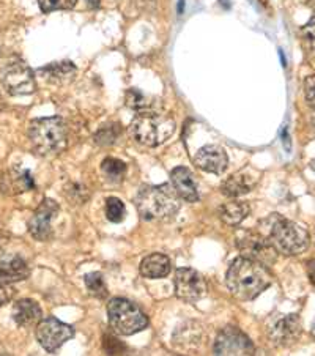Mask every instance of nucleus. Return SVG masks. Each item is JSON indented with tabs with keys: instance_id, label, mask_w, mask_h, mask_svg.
Here are the masks:
<instances>
[{
	"instance_id": "nucleus-1",
	"label": "nucleus",
	"mask_w": 315,
	"mask_h": 356,
	"mask_svg": "<svg viewBox=\"0 0 315 356\" xmlns=\"http://www.w3.org/2000/svg\"><path fill=\"white\" fill-rule=\"evenodd\" d=\"M273 276L265 265L246 257L232 262L227 271V287L236 300L251 301L271 286Z\"/></svg>"
},
{
	"instance_id": "nucleus-4",
	"label": "nucleus",
	"mask_w": 315,
	"mask_h": 356,
	"mask_svg": "<svg viewBox=\"0 0 315 356\" xmlns=\"http://www.w3.org/2000/svg\"><path fill=\"white\" fill-rule=\"evenodd\" d=\"M29 139L38 155H58L68 145L67 124L60 117L37 118L29 124Z\"/></svg>"
},
{
	"instance_id": "nucleus-9",
	"label": "nucleus",
	"mask_w": 315,
	"mask_h": 356,
	"mask_svg": "<svg viewBox=\"0 0 315 356\" xmlns=\"http://www.w3.org/2000/svg\"><path fill=\"white\" fill-rule=\"evenodd\" d=\"M74 336L73 326L60 322L54 317L41 318L37 326V339L46 352L54 353L65 342Z\"/></svg>"
},
{
	"instance_id": "nucleus-28",
	"label": "nucleus",
	"mask_w": 315,
	"mask_h": 356,
	"mask_svg": "<svg viewBox=\"0 0 315 356\" xmlns=\"http://www.w3.org/2000/svg\"><path fill=\"white\" fill-rule=\"evenodd\" d=\"M127 216V209H124L123 202L117 197H109L106 200V218L111 222H122Z\"/></svg>"
},
{
	"instance_id": "nucleus-15",
	"label": "nucleus",
	"mask_w": 315,
	"mask_h": 356,
	"mask_svg": "<svg viewBox=\"0 0 315 356\" xmlns=\"http://www.w3.org/2000/svg\"><path fill=\"white\" fill-rule=\"evenodd\" d=\"M194 164L202 170L210 172V174L221 175L223 172L227 169L229 158L223 147L205 145V147H202L197 153H195Z\"/></svg>"
},
{
	"instance_id": "nucleus-2",
	"label": "nucleus",
	"mask_w": 315,
	"mask_h": 356,
	"mask_svg": "<svg viewBox=\"0 0 315 356\" xmlns=\"http://www.w3.org/2000/svg\"><path fill=\"white\" fill-rule=\"evenodd\" d=\"M180 200L172 183H163L159 186H142L136 194L134 204L139 215L147 221H163L177 215Z\"/></svg>"
},
{
	"instance_id": "nucleus-11",
	"label": "nucleus",
	"mask_w": 315,
	"mask_h": 356,
	"mask_svg": "<svg viewBox=\"0 0 315 356\" xmlns=\"http://www.w3.org/2000/svg\"><path fill=\"white\" fill-rule=\"evenodd\" d=\"M58 211H60V209H58L57 202L52 199H45L41 202V205L33 213V216L27 224L29 232H31L35 240L47 241L52 238V232H54L52 222H54Z\"/></svg>"
},
{
	"instance_id": "nucleus-37",
	"label": "nucleus",
	"mask_w": 315,
	"mask_h": 356,
	"mask_svg": "<svg viewBox=\"0 0 315 356\" xmlns=\"http://www.w3.org/2000/svg\"><path fill=\"white\" fill-rule=\"evenodd\" d=\"M3 108H5V101H3V98H2V95H0V112L3 111Z\"/></svg>"
},
{
	"instance_id": "nucleus-34",
	"label": "nucleus",
	"mask_w": 315,
	"mask_h": 356,
	"mask_svg": "<svg viewBox=\"0 0 315 356\" xmlns=\"http://www.w3.org/2000/svg\"><path fill=\"white\" fill-rule=\"evenodd\" d=\"M8 241H10V235L5 232L3 229H0V256L3 254V248L7 246Z\"/></svg>"
},
{
	"instance_id": "nucleus-29",
	"label": "nucleus",
	"mask_w": 315,
	"mask_h": 356,
	"mask_svg": "<svg viewBox=\"0 0 315 356\" xmlns=\"http://www.w3.org/2000/svg\"><path fill=\"white\" fill-rule=\"evenodd\" d=\"M77 0H38V5L43 13H51L57 10H73Z\"/></svg>"
},
{
	"instance_id": "nucleus-35",
	"label": "nucleus",
	"mask_w": 315,
	"mask_h": 356,
	"mask_svg": "<svg viewBox=\"0 0 315 356\" xmlns=\"http://www.w3.org/2000/svg\"><path fill=\"white\" fill-rule=\"evenodd\" d=\"M90 8H98L99 7V0H86Z\"/></svg>"
},
{
	"instance_id": "nucleus-20",
	"label": "nucleus",
	"mask_w": 315,
	"mask_h": 356,
	"mask_svg": "<svg viewBox=\"0 0 315 356\" xmlns=\"http://www.w3.org/2000/svg\"><path fill=\"white\" fill-rule=\"evenodd\" d=\"M170 273V260L164 254H150L140 264V275L147 279H163Z\"/></svg>"
},
{
	"instance_id": "nucleus-18",
	"label": "nucleus",
	"mask_w": 315,
	"mask_h": 356,
	"mask_svg": "<svg viewBox=\"0 0 315 356\" xmlns=\"http://www.w3.org/2000/svg\"><path fill=\"white\" fill-rule=\"evenodd\" d=\"M255 185H257V175L246 169L230 175L221 185V193L227 197H239V195L251 193Z\"/></svg>"
},
{
	"instance_id": "nucleus-22",
	"label": "nucleus",
	"mask_w": 315,
	"mask_h": 356,
	"mask_svg": "<svg viewBox=\"0 0 315 356\" xmlns=\"http://www.w3.org/2000/svg\"><path fill=\"white\" fill-rule=\"evenodd\" d=\"M38 73L45 74L46 79L56 82V84H63V82H68L74 78L76 67L71 62L52 63L47 65L46 68H41Z\"/></svg>"
},
{
	"instance_id": "nucleus-38",
	"label": "nucleus",
	"mask_w": 315,
	"mask_h": 356,
	"mask_svg": "<svg viewBox=\"0 0 315 356\" xmlns=\"http://www.w3.org/2000/svg\"><path fill=\"white\" fill-rule=\"evenodd\" d=\"M311 169L315 172V159H314V161L311 163Z\"/></svg>"
},
{
	"instance_id": "nucleus-26",
	"label": "nucleus",
	"mask_w": 315,
	"mask_h": 356,
	"mask_svg": "<svg viewBox=\"0 0 315 356\" xmlns=\"http://www.w3.org/2000/svg\"><path fill=\"white\" fill-rule=\"evenodd\" d=\"M84 282L87 286L88 293L95 296V298L103 300L108 296V287H106V282L101 273H88V275H86L84 277Z\"/></svg>"
},
{
	"instance_id": "nucleus-31",
	"label": "nucleus",
	"mask_w": 315,
	"mask_h": 356,
	"mask_svg": "<svg viewBox=\"0 0 315 356\" xmlns=\"http://www.w3.org/2000/svg\"><path fill=\"white\" fill-rule=\"evenodd\" d=\"M103 346H104L106 352L111 355H118V353H122V350H123V343L118 342L115 337H112V336H104Z\"/></svg>"
},
{
	"instance_id": "nucleus-23",
	"label": "nucleus",
	"mask_w": 315,
	"mask_h": 356,
	"mask_svg": "<svg viewBox=\"0 0 315 356\" xmlns=\"http://www.w3.org/2000/svg\"><path fill=\"white\" fill-rule=\"evenodd\" d=\"M101 172L109 181L118 183L123 180L124 174H127V164L117 158H106L101 164Z\"/></svg>"
},
{
	"instance_id": "nucleus-19",
	"label": "nucleus",
	"mask_w": 315,
	"mask_h": 356,
	"mask_svg": "<svg viewBox=\"0 0 315 356\" xmlns=\"http://www.w3.org/2000/svg\"><path fill=\"white\" fill-rule=\"evenodd\" d=\"M13 318L17 325L21 326H32L38 325L43 318V311L38 306L37 301L33 300H19L13 306Z\"/></svg>"
},
{
	"instance_id": "nucleus-14",
	"label": "nucleus",
	"mask_w": 315,
	"mask_h": 356,
	"mask_svg": "<svg viewBox=\"0 0 315 356\" xmlns=\"http://www.w3.org/2000/svg\"><path fill=\"white\" fill-rule=\"evenodd\" d=\"M0 189L7 195H17L32 191V189H35L32 172L26 168H21V165H15V168L8 169L0 177Z\"/></svg>"
},
{
	"instance_id": "nucleus-39",
	"label": "nucleus",
	"mask_w": 315,
	"mask_h": 356,
	"mask_svg": "<svg viewBox=\"0 0 315 356\" xmlns=\"http://www.w3.org/2000/svg\"><path fill=\"white\" fill-rule=\"evenodd\" d=\"M312 334L315 336V322H314V325H312Z\"/></svg>"
},
{
	"instance_id": "nucleus-32",
	"label": "nucleus",
	"mask_w": 315,
	"mask_h": 356,
	"mask_svg": "<svg viewBox=\"0 0 315 356\" xmlns=\"http://www.w3.org/2000/svg\"><path fill=\"white\" fill-rule=\"evenodd\" d=\"M305 97L309 104H315V76H307L305 81Z\"/></svg>"
},
{
	"instance_id": "nucleus-13",
	"label": "nucleus",
	"mask_w": 315,
	"mask_h": 356,
	"mask_svg": "<svg viewBox=\"0 0 315 356\" xmlns=\"http://www.w3.org/2000/svg\"><path fill=\"white\" fill-rule=\"evenodd\" d=\"M301 320L296 314L282 316L268 326V337L276 347H290L300 339L301 336Z\"/></svg>"
},
{
	"instance_id": "nucleus-27",
	"label": "nucleus",
	"mask_w": 315,
	"mask_h": 356,
	"mask_svg": "<svg viewBox=\"0 0 315 356\" xmlns=\"http://www.w3.org/2000/svg\"><path fill=\"white\" fill-rule=\"evenodd\" d=\"M65 195L70 202H74V204H86V202L90 199V189L82 183H70V185L65 188Z\"/></svg>"
},
{
	"instance_id": "nucleus-8",
	"label": "nucleus",
	"mask_w": 315,
	"mask_h": 356,
	"mask_svg": "<svg viewBox=\"0 0 315 356\" xmlns=\"http://www.w3.org/2000/svg\"><path fill=\"white\" fill-rule=\"evenodd\" d=\"M241 257H246L265 266L273 265L277 260V251L264 234L246 232L236 241Z\"/></svg>"
},
{
	"instance_id": "nucleus-12",
	"label": "nucleus",
	"mask_w": 315,
	"mask_h": 356,
	"mask_svg": "<svg viewBox=\"0 0 315 356\" xmlns=\"http://www.w3.org/2000/svg\"><path fill=\"white\" fill-rule=\"evenodd\" d=\"M207 292L205 279L193 268H178L175 273V293L185 302L199 301Z\"/></svg>"
},
{
	"instance_id": "nucleus-17",
	"label": "nucleus",
	"mask_w": 315,
	"mask_h": 356,
	"mask_svg": "<svg viewBox=\"0 0 315 356\" xmlns=\"http://www.w3.org/2000/svg\"><path fill=\"white\" fill-rule=\"evenodd\" d=\"M170 183L175 188L177 194L180 199L186 202H197L199 200V189L197 183L194 180L191 170L186 168H175L170 174Z\"/></svg>"
},
{
	"instance_id": "nucleus-21",
	"label": "nucleus",
	"mask_w": 315,
	"mask_h": 356,
	"mask_svg": "<svg viewBox=\"0 0 315 356\" xmlns=\"http://www.w3.org/2000/svg\"><path fill=\"white\" fill-rule=\"evenodd\" d=\"M249 213H251V207L246 202L232 200L219 209V218L227 225H239L249 216Z\"/></svg>"
},
{
	"instance_id": "nucleus-7",
	"label": "nucleus",
	"mask_w": 315,
	"mask_h": 356,
	"mask_svg": "<svg viewBox=\"0 0 315 356\" xmlns=\"http://www.w3.org/2000/svg\"><path fill=\"white\" fill-rule=\"evenodd\" d=\"M0 82L5 90L13 97H22L35 92L33 71L21 58H11L0 70Z\"/></svg>"
},
{
	"instance_id": "nucleus-3",
	"label": "nucleus",
	"mask_w": 315,
	"mask_h": 356,
	"mask_svg": "<svg viewBox=\"0 0 315 356\" xmlns=\"http://www.w3.org/2000/svg\"><path fill=\"white\" fill-rule=\"evenodd\" d=\"M268 227L266 232V238L277 251V254H284V256H298V254L305 252L309 248V234L302 225L296 224L293 221H289L279 215H271L261 221Z\"/></svg>"
},
{
	"instance_id": "nucleus-16",
	"label": "nucleus",
	"mask_w": 315,
	"mask_h": 356,
	"mask_svg": "<svg viewBox=\"0 0 315 356\" xmlns=\"http://www.w3.org/2000/svg\"><path fill=\"white\" fill-rule=\"evenodd\" d=\"M29 275V265L19 256H0V289L24 281Z\"/></svg>"
},
{
	"instance_id": "nucleus-33",
	"label": "nucleus",
	"mask_w": 315,
	"mask_h": 356,
	"mask_svg": "<svg viewBox=\"0 0 315 356\" xmlns=\"http://www.w3.org/2000/svg\"><path fill=\"white\" fill-rule=\"evenodd\" d=\"M307 276H309V281H311V284L315 287V259L309 260L307 262Z\"/></svg>"
},
{
	"instance_id": "nucleus-24",
	"label": "nucleus",
	"mask_w": 315,
	"mask_h": 356,
	"mask_svg": "<svg viewBox=\"0 0 315 356\" xmlns=\"http://www.w3.org/2000/svg\"><path fill=\"white\" fill-rule=\"evenodd\" d=\"M124 101H127V106L131 109H134L136 112H147V111H158L156 106H154L150 99H148L144 93L136 90V88H131V90L127 92V97H124Z\"/></svg>"
},
{
	"instance_id": "nucleus-25",
	"label": "nucleus",
	"mask_w": 315,
	"mask_h": 356,
	"mask_svg": "<svg viewBox=\"0 0 315 356\" xmlns=\"http://www.w3.org/2000/svg\"><path fill=\"white\" fill-rule=\"evenodd\" d=\"M120 133H122L120 124H117V123L104 124V127H101L98 131L95 133V136H93L95 144H98L101 147H108V145L115 144L117 139L120 138Z\"/></svg>"
},
{
	"instance_id": "nucleus-10",
	"label": "nucleus",
	"mask_w": 315,
	"mask_h": 356,
	"mask_svg": "<svg viewBox=\"0 0 315 356\" xmlns=\"http://www.w3.org/2000/svg\"><path fill=\"white\" fill-rule=\"evenodd\" d=\"M215 355H254V346L249 337L236 326H227L218 334L215 341Z\"/></svg>"
},
{
	"instance_id": "nucleus-5",
	"label": "nucleus",
	"mask_w": 315,
	"mask_h": 356,
	"mask_svg": "<svg viewBox=\"0 0 315 356\" xmlns=\"http://www.w3.org/2000/svg\"><path fill=\"white\" fill-rule=\"evenodd\" d=\"M129 136L145 147H158L164 144L175 133L174 118L161 114L159 111L138 112L129 128Z\"/></svg>"
},
{
	"instance_id": "nucleus-30",
	"label": "nucleus",
	"mask_w": 315,
	"mask_h": 356,
	"mask_svg": "<svg viewBox=\"0 0 315 356\" xmlns=\"http://www.w3.org/2000/svg\"><path fill=\"white\" fill-rule=\"evenodd\" d=\"M301 33H302V37H305V40L307 41L309 47H311V49L315 52V15H312L306 26L301 29Z\"/></svg>"
},
{
	"instance_id": "nucleus-6",
	"label": "nucleus",
	"mask_w": 315,
	"mask_h": 356,
	"mask_svg": "<svg viewBox=\"0 0 315 356\" xmlns=\"http://www.w3.org/2000/svg\"><path fill=\"white\" fill-rule=\"evenodd\" d=\"M111 328L120 336H133L148 326V318L138 305L124 298H112L108 302Z\"/></svg>"
},
{
	"instance_id": "nucleus-36",
	"label": "nucleus",
	"mask_w": 315,
	"mask_h": 356,
	"mask_svg": "<svg viewBox=\"0 0 315 356\" xmlns=\"http://www.w3.org/2000/svg\"><path fill=\"white\" fill-rule=\"evenodd\" d=\"M183 8H185V0H180V2H178V15L183 13Z\"/></svg>"
}]
</instances>
